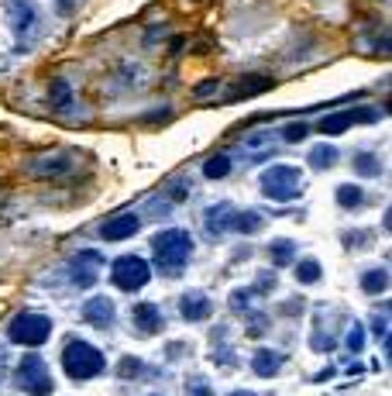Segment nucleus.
<instances>
[{"label":"nucleus","mask_w":392,"mask_h":396,"mask_svg":"<svg viewBox=\"0 0 392 396\" xmlns=\"http://www.w3.org/2000/svg\"><path fill=\"white\" fill-rule=\"evenodd\" d=\"M258 228H265V221H262V214H258V211H238V218H234V228H231V231H238V235H255Z\"/></svg>","instance_id":"nucleus-21"},{"label":"nucleus","mask_w":392,"mask_h":396,"mask_svg":"<svg viewBox=\"0 0 392 396\" xmlns=\"http://www.w3.org/2000/svg\"><path fill=\"white\" fill-rule=\"evenodd\" d=\"M56 4H59V11H62V14H69V11L76 8V0H56Z\"/></svg>","instance_id":"nucleus-33"},{"label":"nucleus","mask_w":392,"mask_h":396,"mask_svg":"<svg viewBox=\"0 0 392 396\" xmlns=\"http://www.w3.org/2000/svg\"><path fill=\"white\" fill-rule=\"evenodd\" d=\"M100 269H103V255L100 252H76L73 262H69V283L76 290H90L97 279H100Z\"/></svg>","instance_id":"nucleus-9"},{"label":"nucleus","mask_w":392,"mask_h":396,"mask_svg":"<svg viewBox=\"0 0 392 396\" xmlns=\"http://www.w3.org/2000/svg\"><path fill=\"white\" fill-rule=\"evenodd\" d=\"M83 317H86V324H93V327H110V324H114V303H110L107 296H93V300H86Z\"/></svg>","instance_id":"nucleus-14"},{"label":"nucleus","mask_w":392,"mask_h":396,"mask_svg":"<svg viewBox=\"0 0 392 396\" xmlns=\"http://www.w3.org/2000/svg\"><path fill=\"white\" fill-rule=\"evenodd\" d=\"M131 317H134V327H138L141 334H155V331H162V314H158L155 303H138Z\"/></svg>","instance_id":"nucleus-15"},{"label":"nucleus","mask_w":392,"mask_h":396,"mask_svg":"<svg viewBox=\"0 0 392 396\" xmlns=\"http://www.w3.org/2000/svg\"><path fill=\"white\" fill-rule=\"evenodd\" d=\"M361 200H365V193L358 189V186H337V204L341 207H347V211H354V207H361Z\"/></svg>","instance_id":"nucleus-27"},{"label":"nucleus","mask_w":392,"mask_h":396,"mask_svg":"<svg viewBox=\"0 0 392 396\" xmlns=\"http://www.w3.org/2000/svg\"><path fill=\"white\" fill-rule=\"evenodd\" d=\"M382 228H385V231H392V207L385 211V218H382Z\"/></svg>","instance_id":"nucleus-34"},{"label":"nucleus","mask_w":392,"mask_h":396,"mask_svg":"<svg viewBox=\"0 0 392 396\" xmlns=\"http://www.w3.org/2000/svg\"><path fill=\"white\" fill-rule=\"evenodd\" d=\"M8 21H11L18 42H32L38 35V25H42L38 8L32 0H8Z\"/></svg>","instance_id":"nucleus-7"},{"label":"nucleus","mask_w":392,"mask_h":396,"mask_svg":"<svg viewBox=\"0 0 392 396\" xmlns=\"http://www.w3.org/2000/svg\"><path fill=\"white\" fill-rule=\"evenodd\" d=\"M320 276H323V269H320L317 259H299V262H296V283L313 286V283H320Z\"/></svg>","instance_id":"nucleus-22"},{"label":"nucleus","mask_w":392,"mask_h":396,"mask_svg":"<svg viewBox=\"0 0 392 396\" xmlns=\"http://www.w3.org/2000/svg\"><path fill=\"white\" fill-rule=\"evenodd\" d=\"M138 228H141V224H138V218L124 211V214H114V218H107V221H103L97 231H100V238H103V242H124V238L138 235Z\"/></svg>","instance_id":"nucleus-12"},{"label":"nucleus","mask_w":392,"mask_h":396,"mask_svg":"<svg viewBox=\"0 0 392 396\" xmlns=\"http://www.w3.org/2000/svg\"><path fill=\"white\" fill-rule=\"evenodd\" d=\"M62 369H66L69 379H79V382H83V379L100 375V372L107 369V358H103V351L93 348L90 341L73 338V341H66V348H62Z\"/></svg>","instance_id":"nucleus-2"},{"label":"nucleus","mask_w":392,"mask_h":396,"mask_svg":"<svg viewBox=\"0 0 392 396\" xmlns=\"http://www.w3.org/2000/svg\"><path fill=\"white\" fill-rule=\"evenodd\" d=\"M375 52H382V56H392V32H389V35H382V38L375 42Z\"/></svg>","instance_id":"nucleus-30"},{"label":"nucleus","mask_w":392,"mask_h":396,"mask_svg":"<svg viewBox=\"0 0 392 396\" xmlns=\"http://www.w3.org/2000/svg\"><path fill=\"white\" fill-rule=\"evenodd\" d=\"M351 165H354V172H358V176H368V179L382 172V162H378V155H375V152H358Z\"/></svg>","instance_id":"nucleus-25"},{"label":"nucleus","mask_w":392,"mask_h":396,"mask_svg":"<svg viewBox=\"0 0 392 396\" xmlns=\"http://www.w3.org/2000/svg\"><path fill=\"white\" fill-rule=\"evenodd\" d=\"M347 348H351V351H361V348H365V331H361V324H351V331H347Z\"/></svg>","instance_id":"nucleus-28"},{"label":"nucleus","mask_w":392,"mask_h":396,"mask_svg":"<svg viewBox=\"0 0 392 396\" xmlns=\"http://www.w3.org/2000/svg\"><path fill=\"white\" fill-rule=\"evenodd\" d=\"M269 255H272V262H275V266H289V262H293V255H296V245H293L289 238H279V242H272V245H269Z\"/></svg>","instance_id":"nucleus-26"},{"label":"nucleus","mask_w":392,"mask_h":396,"mask_svg":"<svg viewBox=\"0 0 392 396\" xmlns=\"http://www.w3.org/2000/svg\"><path fill=\"white\" fill-rule=\"evenodd\" d=\"M385 348H389V358H392V334L385 338Z\"/></svg>","instance_id":"nucleus-37"},{"label":"nucleus","mask_w":392,"mask_h":396,"mask_svg":"<svg viewBox=\"0 0 392 396\" xmlns=\"http://www.w3.org/2000/svg\"><path fill=\"white\" fill-rule=\"evenodd\" d=\"M151 396H158V393H151Z\"/></svg>","instance_id":"nucleus-38"},{"label":"nucleus","mask_w":392,"mask_h":396,"mask_svg":"<svg viewBox=\"0 0 392 396\" xmlns=\"http://www.w3.org/2000/svg\"><path fill=\"white\" fill-rule=\"evenodd\" d=\"M282 138H286V141H303V138H306V124H289V128L282 131Z\"/></svg>","instance_id":"nucleus-29"},{"label":"nucleus","mask_w":392,"mask_h":396,"mask_svg":"<svg viewBox=\"0 0 392 396\" xmlns=\"http://www.w3.org/2000/svg\"><path fill=\"white\" fill-rule=\"evenodd\" d=\"M269 86H275L272 76H262V73H255V76H241V80L234 83V97H238V100H248V97L269 90Z\"/></svg>","instance_id":"nucleus-16"},{"label":"nucleus","mask_w":392,"mask_h":396,"mask_svg":"<svg viewBox=\"0 0 392 396\" xmlns=\"http://www.w3.org/2000/svg\"><path fill=\"white\" fill-rule=\"evenodd\" d=\"M361 290H365L368 296L385 293V290H389V272H385V269H368V272H361Z\"/></svg>","instance_id":"nucleus-20"},{"label":"nucleus","mask_w":392,"mask_h":396,"mask_svg":"<svg viewBox=\"0 0 392 396\" xmlns=\"http://www.w3.org/2000/svg\"><path fill=\"white\" fill-rule=\"evenodd\" d=\"M148 279H151V269L141 255H121L110 266V283L124 293H138L141 286H148Z\"/></svg>","instance_id":"nucleus-5"},{"label":"nucleus","mask_w":392,"mask_h":396,"mask_svg":"<svg viewBox=\"0 0 392 396\" xmlns=\"http://www.w3.org/2000/svg\"><path fill=\"white\" fill-rule=\"evenodd\" d=\"M382 114L375 110V107H354V110H337V114H327V117H320V124H317V131L320 135H344L354 121H365V124H371V121H378Z\"/></svg>","instance_id":"nucleus-10"},{"label":"nucleus","mask_w":392,"mask_h":396,"mask_svg":"<svg viewBox=\"0 0 392 396\" xmlns=\"http://www.w3.org/2000/svg\"><path fill=\"white\" fill-rule=\"evenodd\" d=\"M151 255H155V269L165 272V276H175L186 269L189 255H193V235L182 231V228H169V231H158L151 238Z\"/></svg>","instance_id":"nucleus-1"},{"label":"nucleus","mask_w":392,"mask_h":396,"mask_svg":"<svg viewBox=\"0 0 392 396\" xmlns=\"http://www.w3.org/2000/svg\"><path fill=\"white\" fill-rule=\"evenodd\" d=\"M234 218H238V207H234V204H228V200L214 204V207L204 214L207 235H210V238H221L224 231H231V228H234Z\"/></svg>","instance_id":"nucleus-11"},{"label":"nucleus","mask_w":392,"mask_h":396,"mask_svg":"<svg viewBox=\"0 0 392 396\" xmlns=\"http://www.w3.org/2000/svg\"><path fill=\"white\" fill-rule=\"evenodd\" d=\"M299 183H303V172L296 165H269L262 172V193L269 196V200H293V196L299 193Z\"/></svg>","instance_id":"nucleus-4"},{"label":"nucleus","mask_w":392,"mask_h":396,"mask_svg":"<svg viewBox=\"0 0 392 396\" xmlns=\"http://www.w3.org/2000/svg\"><path fill=\"white\" fill-rule=\"evenodd\" d=\"M337 159H341V152H337L334 145H317V148L310 152V165H313V169H320V172H323V169H330Z\"/></svg>","instance_id":"nucleus-23"},{"label":"nucleus","mask_w":392,"mask_h":396,"mask_svg":"<svg viewBox=\"0 0 392 396\" xmlns=\"http://www.w3.org/2000/svg\"><path fill=\"white\" fill-rule=\"evenodd\" d=\"M18 386L28 393V396H52L56 386H52V375L45 369V362L38 355H28L18 362Z\"/></svg>","instance_id":"nucleus-6"},{"label":"nucleus","mask_w":392,"mask_h":396,"mask_svg":"<svg viewBox=\"0 0 392 396\" xmlns=\"http://www.w3.org/2000/svg\"><path fill=\"white\" fill-rule=\"evenodd\" d=\"M25 169H28V176H35V179H59V176L73 172V152H62V148L42 152V155L28 159Z\"/></svg>","instance_id":"nucleus-8"},{"label":"nucleus","mask_w":392,"mask_h":396,"mask_svg":"<svg viewBox=\"0 0 392 396\" xmlns=\"http://www.w3.org/2000/svg\"><path fill=\"white\" fill-rule=\"evenodd\" d=\"M252 365H255V372H258V375H275V372H279V365H282V355H279V351H272V348H258V351H255V358H252Z\"/></svg>","instance_id":"nucleus-18"},{"label":"nucleus","mask_w":392,"mask_h":396,"mask_svg":"<svg viewBox=\"0 0 392 396\" xmlns=\"http://www.w3.org/2000/svg\"><path fill=\"white\" fill-rule=\"evenodd\" d=\"M4 365H8V355H4V348H0V375H4Z\"/></svg>","instance_id":"nucleus-35"},{"label":"nucleus","mask_w":392,"mask_h":396,"mask_svg":"<svg viewBox=\"0 0 392 396\" xmlns=\"http://www.w3.org/2000/svg\"><path fill=\"white\" fill-rule=\"evenodd\" d=\"M49 104H52V110H59V114H69V110H73V90H69L66 80H56V83H52Z\"/></svg>","instance_id":"nucleus-17"},{"label":"nucleus","mask_w":392,"mask_h":396,"mask_svg":"<svg viewBox=\"0 0 392 396\" xmlns=\"http://www.w3.org/2000/svg\"><path fill=\"white\" fill-rule=\"evenodd\" d=\"M210 310H214V303H210L207 293H182V296H179V314H182V321H207Z\"/></svg>","instance_id":"nucleus-13"},{"label":"nucleus","mask_w":392,"mask_h":396,"mask_svg":"<svg viewBox=\"0 0 392 396\" xmlns=\"http://www.w3.org/2000/svg\"><path fill=\"white\" fill-rule=\"evenodd\" d=\"M138 365H141L138 358H124V362H121V372H124V375H138Z\"/></svg>","instance_id":"nucleus-31"},{"label":"nucleus","mask_w":392,"mask_h":396,"mask_svg":"<svg viewBox=\"0 0 392 396\" xmlns=\"http://www.w3.org/2000/svg\"><path fill=\"white\" fill-rule=\"evenodd\" d=\"M8 334H11V341H14V345L38 348V345H45V341H49V334H52V321H49L45 314H38V310H21V314L11 321Z\"/></svg>","instance_id":"nucleus-3"},{"label":"nucleus","mask_w":392,"mask_h":396,"mask_svg":"<svg viewBox=\"0 0 392 396\" xmlns=\"http://www.w3.org/2000/svg\"><path fill=\"white\" fill-rule=\"evenodd\" d=\"M275 141H279V138H275V135H272V131H262V135H252V138H248V141H245V152H248V159H258V155H262V152H265V155H269V152H272V148H279V145H275Z\"/></svg>","instance_id":"nucleus-19"},{"label":"nucleus","mask_w":392,"mask_h":396,"mask_svg":"<svg viewBox=\"0 0 392 396\" xmlns=\"http://www.w3.org/2000/svg\"><path fill=\"white\" fill-rule=\"evenodd\" d=\"M231 396H255V393H248V389H238V393H231Z\"/></svg>","instance_id":"nucleus-36"},{"label":"nucleus","mask_w":392,"mask_h":396,"mask_svg":"<svg viewBox=\"0 0 392 396\" xmlns=\"http://www.w3.org/2000/svg\"><path fill=\"white\" fill-rule=\"evenodd\" d=\"M228 172H231V155H224V152H217V155H210L204 162V176L207 179H224Z\"/></svg>","instance_id":"nucleus-24"},{"label":"nucleus","mask_w":392,"mask_h":396,"mask_svg":"<svg viewBox=\"0 0 392 396\" xmlns=\"http://www.w3.org/2000/svg\"><path fill=\"white\" fill-rule=\"evenodd\" d=\"M189 396H214V389H210V386H204V382H196Z\"/></svg>","instance_id":"nucleus-32"}]
</instances>
